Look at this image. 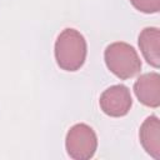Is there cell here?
Here are the masks:
<instances>
[{
    "label": "cell",
    "instance_id": "8992f818",
    "mask_svg": "<svg viewBox=\"0 0 160 160\" xmlns=\"http://www.w3.org/2000/svg\"><path fill=\"white\" fill-rule=\"evenodd\" d=\"M139 139L144 150L154 159H160V121L158 116H148L140 126Z\"/></svg>",
    "mask_w": 160,
    "mask_h": 160
},
{
    "label": "cell",
    "instance_id": "277c9868",
    "mask_svg": "<svg viewBox=\"0 0 160 160\" xmlns=\"http://www.w3.org/2000/svg\"><path fill=\"white\" fill-rule=\"evenodd\" d=\"M100 109L104 114L111 118L125 116L132 105L130 90L121 84L112 85L102 91L99 99Z\"/></svg>",
    "mask_w": 160,
    "mask_h": 160
},
{
    "label": "cell",
    "instance_id": "3957f363",
    "mask_svg": "<svg viewBox=\"0 0 160 160\" xmlns=\"http://www.w3.org/2000/svg\"><path fill=\"white\" fill-rule=\"evenodd\" d=\"M68 155L74 160H89L98 149V136L92 128L86 124H75L71 126L65 138Z\"/></svg>",
    "mask_w": 160,
    "mask_h": 160
},
{
    "label": "cell",
    "instance_id": "5b68a950",
    "mask_svg": "<svg viewBox=\"0 0 160 160\" xmlns=\"http://www.w3.org/2000/svg\"><path fill=\"white\" fill-rule=\"evenodd\" d=\"M134 92L138 100L149 108L160 105V75L158 72H145L134 84Z\"/></svg>",
    "mask_w": 160,
    "mask_h": 160
},
{
    "label": "cell",
    "instance_id": "7a4b0ae2",
    "mask_svg": "<svg viewBox=\"0 0 160 160\" xmlns=\"http://www.w3.org/2000/svg\"><path fill=\"white\" fill-rule=\"evenodd\" d=\"M104 59L108 69L121 80L134 78L141 70V60L136 50L128 42L116 41L108 45Z\"/></svg>",
    "mask_w": 160,
    "mask_h": 160
},
{
    "label": "cell",
    "instance_id": "6da1fadb",
    "mask_svg": "<svg viewBox=\"0 0 160 160\" xmlns=\"http://www.w3.org/2000/svg\"><path fill=\"white\" fill-rule=\"evenodd\" d=\"M54 52L56 64L60 69L65 71H76L86 60V40L76 29L66 28L58 35Z\"/></svg>",
    "mask_w": 160,
    "mask_h": 160
},
{
    "label": "cell",
    "instance_id": "ba28073f",
    "mask_svg": "<svg viewBox=\"0 0 160 160\" xmlns=\"http://www.w3.org/2000/svg\"><path fill=\"white\" fill-rule=\"evenodd\" d=\"M131 5L145 14H155L160 10V0H130Z\"/></svg>",
    "mask_w": 160,
    "mask_h": 160
},
{
    "label": "cell",
    "instance_id": "52a82bcc",
    "mask_svg": "<svg viewBox=\"0 0 160 160\" xmlns=\"http://www.w3.org/2000/svg\"><path fill=\"white\" fill-rule=\"evenodd\" d=\"M139 48L144 59L154 68L160 66V30L154 26L144 28L139 34Z\"/></svg>",
    "mask_w": 160,
    "mask_h": 160
}]
</instances>
